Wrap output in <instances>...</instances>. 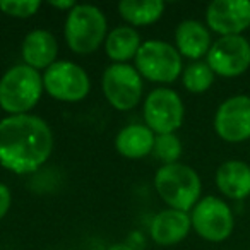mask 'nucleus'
<instances>
[{"label": "nucleus", "mask_w": 250, "mask_h": 250, "mask_svg": "<svg viewBox=\"0 0 250 250\" xmlns=\"http://www.w3.org/2000/svg\"><path fill=\"white\" fill-rule=\"evenodd\" d=\"M53 151L50 125L36 115H9L0 120V165L18 175L33 173Z\"/></svg>", "instance_id": "1"}, {"label": "nucleus", "mask_w": 250, "mask_h": 250, "mask_svg": "<svg viewBox=\"0 0 250 250\" xmlns=\"http://www.w3.org/2000/svg\"><path fill=\"white\" fill-rule=\"evenodd\" d=\"M154 187L171 209L188 212L201 201V177L187 165H163L154 175Z\"/></svg>", "instance_id": "2"}, {"label": "nucleus", "mask_w": 250, "mask_h": 250, "mask_svg": "<svg viewBox=\"0 0 250 250\" xmlns=\"http://www.w3.org/2000/svg\"><path fill=\"white\" fill-rule=\"evenodd\" d=\"M43 76L28 65H16L0 79V108L9 115H26L38 104Z\"/></svg>", "instance_id": "3"}, {"label": "nucleus", "mask_w": 250, "mask_h": 250, "mask_svg": "<svg viewBox=\"0 0 250 250\" xmlns=\"http://www.w3.org/2000/svg\"><path fill=\"white\" fill-rule=\"evenodd\" d=\"M65 40L69 48L79 55L96 52L106 40V18L98 7L77 4L67 14Z\"/></svg>", "instance_id": "4"}, {"label": "nucleus", "mask_w": 250, "mask_h": 250, "mask_svg": "<svg viewBox=\"0 0 250 250\" xmlns=\"http://www.w3.org/2000/svg\"><path fill=\"white\" fill-rule=\"evenodd\" d=\"M136 69L141 77L153 83H173L182 74V55L170 43L149 40L137 52Z\"/></svg>", "instance_id": "5"}, {"label": "nucleus", "mask_w": 250, "mask_h": 250, "mask_svg": "<svg viewBox=\"0 0 250 250\" xmlns=\"http://www.w3.org/2000/svg\"><path fill=\"white\" fill-rule=\"evenodd\" d=\"M101 87L106 101L120 111L132 110L143 98V77L129 63H113L101 77Z\"/></svg>", "instance_id": "6"}, {"label": "nucleus", "mask_w": 250, "mask_h": 250, "mask_svg": "<svg viewBox=\"0 0 250 250\" xmlns=\"http://www.w3.org/2000/svg\"><path fill=\"white\" fill-rule=\"evenodd\" d=\"M144 122L156 136L175 134L184 124L185 108L177 91L158 87L144 101Z\"/></svg>", "instance_id": "7"}, {"label": "nucleus", "mask_w": 250, "mask_h": 250, "mask_svg": "<svg viewBox=\"0 0 250 250\" xmlns=\"http://www.w3.org/2000/svg\"><path fill=\"white\" fill-rule=\"evenodd\" d=\"M43 87L55 100L76 103L87 96L91 83L83 67L69 60H60L43 72Z\"/></svg>", "instance_id": "8"}, {"label": "nucleus", "mask_w": 250, "mask_h": 250, "mask_svg": "<svg viewBox=\"0 0 250 250\" xmlns=\"http://www.w3.org/2000/svg\"><path fill=\"white\" fill-rule=\"evenodd\" d=\"M190 221L195 233L208 242H225L235 226L229 206L214 195H208L194 206Z\"/></svg>", "instance_id": "9"}, {"label": "nucleus", "mask_w": 250, "mask_h": 250, "mask_svg": "<svg viewBox=\"0 0 250 250\" xmlns=\"http://www.w3.org/2000/svg\"><path fill=\"white\" fill-rule=\"evenodd\" d=\"M206 62L214 74L221 77L242 76L250 67V43L242 35L221 36L206 55Z\"/></svg>", "instance_id": "10"}, {"label": "nucleus", "mask_w": 250, "mask_h": 250, "mask_svg": "<svg viewBox=\"0 0 250 250\" xmlns=\"http://www.w3.org/2000/svg\"><path fill=\"white\" fill-rule=\"evenodd\" d=\"M214 130L226 143L250 139V96L236 94L223 101L214 115Z\"/></svg>", "instance_id": "11"}, {"label": "nucleus", "mask_w": 250, "mask_h": 250, "mask_svg": "<svg viewBox=\"0 0 250 250\" xmlns=\"http://www.w3.org/2000/svg\"><path fill=\"white\" fill-rule=\"evenodd\" d=\"M208 28L221 36L242 35L250 28L249 0H214L206 11Z\"/></svg>", "instance_id": "12"}, {"label": "nucleus", "mask_w": 250, "mask_h": 250, "mask_svg": "<svg viewBox=\"0 0 250 250\" xmlns=\"http://www.w3.org/2000/svg\"><path fill=\"white\" fill-rule=\"evenodd\" d=\"M190 228H192V221L188 212L168 208L160 211L151 219L149 233H151V238L158 245L170 247L175 245V243H180L188 235Z\"/></svg>", "instance_id": "13"}, {"label": "nucleus", "mask_w": 250, "mask_h": 250, "mask_svg": "<svg viewBox=\"0 0 250 250\" xmlns=\"http://www.w3.org/2000/svg\"><path fill=\"white\" fill-rule=\"evenodd\" d=\"M59 43L55 36L46 29H35L22 42V60L24 65L35 70H46L57 62Z\"/></svg>", "instance_id": "14"}, {"label": "nucleus", "mask_w": 250, "mask_h": 250, "mask_svg": "<svg viewBox=\"0 0 250 250\" xmlns=\"http://www.w3.org/2000/svg\"><path fill=\"white\" fill-rule=\"evenodd\" d=\"M175 42L180 55L197 62L201 57L208 55L211 48V33L202 22L187 19L182 21L175 29Z\"/></svg>", "instance_id": "15"}, {"label": "nucleus", "mask_w": 250, "mask_h": 250, "mask_svg": "<svg viewBox=\"0 0 250 250\" xmlns=\"http://www.w3.org/2000/svg\"><path fill=\"white\" fill-rule=\"evenodd\" d=\"M216 185L226 197L242 201L250 195V167L245 161L229 160L219 165L216 171Z\"/></svg>", "instance_id": "16"}, {"label": "nucleus", "mask_w": 250, "mask_h": 250, "mask_svg": "<svg viewBox=\"0 0 250 250\" xmlns=\"http://www.w3.org/2000/svg\"><path fill=\"white\" fill-rule=\"evenodd\" d=\"M156 134L146 124H130L115 137V147L118 154L129 160H139L153 153Z\"/></svg>", "instance_id": "17"}, {"label": "nucleus", "mask_w": 250, "mask_h": 250, "mask_svg": "<svg viewBox=\"0 0 250 250\" xmlns=\"http://www.w3.org/2000/svg\"><path fill=\"white\" fill-rule=\"evenodd\" d=\"M141 36L132 26H118L108 33L104 40L106 55L115 63H125L127 60L136 59L141 48Z\"/></svg>", "instance_id": "18"}, {"label": "nucleus", "mask_w": 250, "mask_h": 250, "mask_svg": "<svg viewBox=\"0 0 250 250\" xmlns=\"http://www.w3.org/2000/svg\"><path fill=\"white\" fill-rule=\"evenodd\" d=\"M165 4L160 0H124L118 4V14L130 26H149L163 16Z\"/></svg>", "instance_id": "19"}, {"label": "nucleus", "mask_w": 250, "mask_h": 250, "mask_svg": "<svg viewBox=\"0 0 250 250\" xmlns=\"http://www.w3.org/2000/svg\"><path fill=\"white\" fill-rule=\"evenodd\" d=\"M214 76L216 74L211 70V67L208 65V62H192L190 65L185 67L184 76H182V81H184V86L187 91L194 94L204 93L214 83Z\"/></svg>", "instance_id": "20"}, {"label": "nucleus", "mask_w": 250, "mask_h": 250, "mask_svg": "<svg viewBox=\"0 0 250 250\" xmlns=\"http://www.w3.org/2000/svg\"><path fill=\"white\" fill-rule=\"evenodd\" d=\"M153 154L165 165L178 163V158L182 156V143L175 134H163L156 136L154 139Z\"/></svg>", "instance_id": "21"}, {"label": "nucleus", "mask_w": 250, "mask_h": 250, "mask_svg": "<svg viewBox=\"0 0 250 250\" xmlns=\"http://www.w3.org/2000/svg\"><path fill=\"white\" fill-rule=\"evenodd\" d=\"M38 0H0V11L11 18L26 19L31 18L40 9Z\"/></svg>", "instance_id": "22"}, {"label": "nucleus", "mask_w": 250, "mask_h": 250, "mask_svg": "<svg viewBox=\"0 0 250 250\" xmlns=\"http://www.w3.org/2000/svg\"><path fill=\"white\" fill-rule=\"evenodd\" d=\"M11 202H12L11 190H9L7 185L0 182V219L4 218V216L9 212V208H11Z\"/></svg>", "instance_id": "23"}, {"label": "nucleus", "mask_w": 250, "mask_h": 250, "mask_svg": "<svg viewBox=\"0 0 250 250\" xmlns=\"http://www.w3.org/2000/svg\"><path fill=\"white\" fill-rule=\"evenodd\" d=\"M52 7H55V9H62V11H72L74 7H76V2H72V0H62V2H57V0H50L48 2Z\"/></svg>", "instance_id": "24"}, {"label": "nucleus", "mask_w": 250, "mask_h": 250, "mask_svg": "<svg viewBox=\"0 0 250 250\" xmlns=\"http://www.w3.org/2000/svg\"><path fill=\"white\" fill-rule=\"evenodd\" d=\"M108 250H136V249L127 245V243H113L111 247H108Z\"/></svg>", "instance_id": "25"}]
</instances>
